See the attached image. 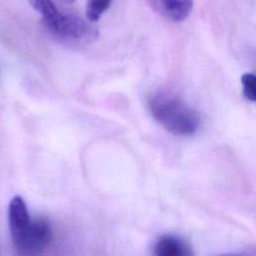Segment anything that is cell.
<instances>
[{
	"instance_id": "6",
	"label": "cell",
	"mask_w": 256,
	"mask_h": 256,
	"mask_svg": "<svg viewBox=\"0 0 256 256\" xmlns=\"http://www.w3.org/2000/svg\"><path fill=\"white\" fill-rule=\"evenodd\" d=\"M154 254L158 256H188L192 252L181 237L171 234L160 236L154 244Z\"/></svg>"
},
{
	"instance_id": "4",
	"label": "cell",
	"mask_w": 256,
	"mask_h": 256,
	"mask_svg": "<svg viewBox=\"0 0 256 256\" xmlns=\"http://www.w3.org/2000/svg\"><path fill=\"white\" fill-rule=\"evenodd\" d=\"M153 9L172 22L184 21L193 10V0H149Z\"/></svg>"
},
{
	"instance_id": "8",
	"label": "cell",
	"mask_w": 256,
	"mask_h": 256,
	"mask_svg": "<svg viewBox=\"0 0 256 256\" xmlns=\"http://www.w3.org/2000/svg\"><path fill=\"white\" fill-rule=\"evenodd\" d=\"M243 86V94L245 98L251 102L256 100V78L252 73H245L241 77Z\"/></svg>"
},
{
	"instance_id": "1",
	"label": "cell",
	"mask_w": 256,
	"mask_h": 256,
	"mask_svg": "<svg viewBox=\"0 0 256 256\" xmlns=\"http://www.w3.org/2000/svg\"><path fill=\"white\" fill-rule=\"evenodd\" d=\"M42 18L46 29L58 40L68 44H86L97 38V31L80 17L63 13L53 0H28Z\"/></svg>"
},
{
	"instance_id": "2",
	"label": "cell",
	"mask_w": 256,
	"mask_h": 256,
	"mask_svg": "<svg viewBox=\"0 0 256 256\" xmlns=\"http://www.w3.org/2000/svg\"><path fill=\"white\" fill-rule=\"evenodd\" d=\"M148 107L153 118L174 135L189 136L199 129L197 112L174 95L157 92L149 98Z\"/></svg>"
},
{
	"instance_id": "3",
	"label": "cell",
	"mask_w": 256,
	"mask_h": 256,
	"mask_svg": "<svg viewBox=\"0 0 256 256\" xmlns=\"http://www.w3.org/2000/svg\"><path fill=\"white\" fill-rule=\"evenodd\" d=\"M32 224L25 201L21 196H14L8 206V226L12 243L21 254H24Z\"/></svg>"
},
{
	"instance_id": "5",
	"label": "cell",
	"mask_w": 256,
	"mask_h": 256,
	"mask_svg": "<svg viewBox=\"0 0 256 256\" xmlns=\"http://www.w3.org/2000/svg\"><path fill=\"white\" fill-rule=\"evenodd\" d=\"M52 238V229L44 218L33 219L32 230L28 237L24 254H37L41 252Z\"/></svg>"
},
{
	"instance_id": "9",
	"label": "cell",
	"mask_w": 256,
	"mask_h": 256,
	"mask_svg": "<svg viewBox=\"0 0 256 256\" xmlns=\"http://www.w3.org/2000/svg\"><path fill=\"white\" fill-rule=\"evenodd\" d=\"M62 1L66 2V3H71V2H73V1H75V0H62Z\"/></svg>"
},
{
	"instance_id": "7",
	"label": "cell",
	"mask_w": 256,
	"mask_h": 256,
	"mask_svg": "<svg viewBox=\"0 0 256 256\" xmlns=\"http://www.w3.org/2000/svg\"><path fill=\"white\" fill-rule=\"evenodd\" d=\"M112 1L113 0H87L85 13L89 22H97L108 10Z\"/></svg>"
}]
</instances>
